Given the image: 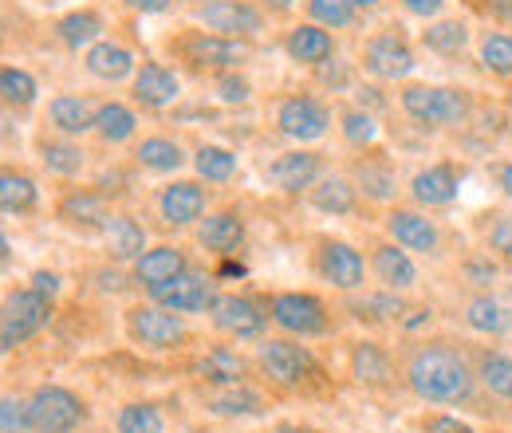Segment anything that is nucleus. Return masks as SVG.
<instances>
[{
  "instance_id": "obj_24",
  "label": "nucleus",
  "mask_w": 512,
  "mask_h": 433,
  "mask_svg": "<svg viewBox=\"0 0 512 433\" xmlns=\"http://www.w3.org/2000/svg\"><path fill=\"white\" fill-rule=\"evenodd\" d=\"M87 71H91L95 79L119 83V79H127L130 71H134V56H130L123 44H95V48L87 52Z\"/></svg>"
},
{
  "instance_id": "obj_42",
  "label": "nucleus",
  "mask_w": 512,
  "mask_h": 433,
  "mask_svg": "<svg viewBox=\"0 0 512 433\" xmlns=\"http://www.w3.org/2000/svg\"><path fill=\"white\" fill-rule=\"evenodd\" d=\"M465 40H469V32H465V24H457V20H442V24H434V28L426 32V44H430L434 52H442V56H457V52L465 48Z\"/></svg>"
},
{
  "instance_id": "obj_27",
  "label": "nucleus",
  "mask_w": 512,
  "mask_h": 433,
  "mask_svg": "<svg viewBox=\"0 0 512 433\" xmlns=\"http://www.w3.org/2000/svg\"><path fill=\"white\" fill-rule=\"evenodd\" d=\"M288 56L296 63H323L331 56V36L323 32L320 24H300L288 36Z\"/></svg>"
},
{
  "instance_id": "obj_46",
  "label": "nucleus",
  "mask_w": 512,
  "mask_h": 433,
  "mask_svg": "<svg viewBox=\"0 0 512 433\" xmlns=\"http://www.w3.org/2000/svg\"><path fill=\"white\" fill-rule=\"evenodd\" d=\"M343 138L351 146H371L379 138V126H375V119L367 111H347L343 115Z\"/></svg>"
},
{
  "instance_id": "obj_8",
  "label": "nucleus",
  "mask_w": 512,
  "mask_h": 433,
  "mask_svg": "<svg viewBox=\"0 0 512 433\" xmlns=\"http://www.w3.org/2000/svg\"><path fill=\"white\" fill-rule=\"evenodd\" d=\"M276 123H280V130H284L288 138H296V142H316V138L327 134L331 115H327L323 103L308 99V95H296V99H288V103L280 107Z\"/></svg>"
},
{
  "instance_id": "obj_48",
  "label": "nucleus",
  "mask_w": 512,
  "mask_h": 433,
  "mask_svg": "<svg viewBox=\"0 0 512 433\" xmlns=\"http://www.w3.org/2000/svg\"><path fill=\"white\" fill-rule=\"evenodd\" d=\"M355 311H359V319H398L402 304L394 296H367L363 304H355Z\"/></svg>"
},
{
  "instance_id": "obj_6",
  "label": "nucleus",
  "mask_w": 512,
  "mask_h": 433,
  "mask_svg": "<svg viewBox=\"0 0 512 433\" xmlns=\"http://www.w3.org/2000/svg\"><path fill=\"white\" fill-rule=\"evenodd\" d=\"M127 331L134 343L150 347V351H166L174 343L186 339V327L174 311H162V308H134L127 311Z\"/></svg>"
},
{
  "instance_id": "obj_34",
  "label": "nucleus",
  "mask_w": 512,
  "mask_h": 433,
  "mask_svg": "<svg viewBox=\"0 0 512 433\" xmlns=\"http://www.w3.org/2000/svg\"><path fill=\"white\" fill-rule=\"evenodd\" d=\"M32 205H36V186L24 174L4 170L0 174V209L4 213H28Z\"/></svg>"
},
{
  "instance_id": "obj_17",
  "label": "nucleus",
  "mask_w": 512,
  "mask_h": 433,
  "mask_svg": "<svg viewBox=\"0 0 512 433\" xmlns=\"http://www.w3.org/2000/svg\"><path fill=\"white\" fill-rule=\"evenodd\" d=\"M182 272H186V256H182V248H170V245L146 248L138 256V264H134V276L146 284V292L158 288V284H170Z\"/></svg>"
},
{
  "instance_id": "obj_26",
  "label": "nucleus",
  "mask_w": 512,
  "mask_h": 433,
  "mask_svg": "<svg viewBox=\"0 0 512 433\" xmlns=\"http://www.w3.org/2000/svg\"><path fill=\"white\" fill-rule=\"evenodd\" d=\"M95 119H99V111H95L87 99H79V95H60V99H52V123L60 126L64 134L95 130Z\"/></svg>"
},
{
  "instance_id": "obj_19",
  "label": "nucleus",
  "mask_w": 512,
  "mask_h": 433,
  "mask_svg": "<svg viewBox=\"0 0 512 433\" xmlns=\"http://www.w3.org/2000/svg\"><path fill=\"white\" fill-rule=\"evenodd\" d=\"M386 229H390V237H394L398 245L414 248V252H434V248H438V229H434L426 217L410 213V209H394V213L386 217Z\"/></svg>"
},
{
  "instance_id": "obj_57",
  "label": "nucleus",
  "mask_w": 512,
  "mask_h": 433,
  "mask_svg": "<svg viewBox=\"0 0 512 433\" xmlns=\"http://www.w3.org/2000/svg\"><path fill=\"white\" fill-rule=\"evenodd\" d=\"M501 189L512 197V166H505V170H501Z\"/></svg>"
},
{
  "instance_id": "obj_30",
  "label": "nucleus",
  "mask_w": 512,
  "mask_h": 433,
  "mask_svg": "<svg viewBox=\"0 0 512 433\" xmlns=\"http://www.w3.org/2000/svg\"><path fill=\"white\" fill-rule=\"evenodd\" d=\"M312 205L320 213H331V217H343L355 209V189L347 178H323L320 186L312 189Z\"/></svg>"
},
{
  "instance_id": "obj_45",
  "label": "nucleus",
  "mask_w": 512,
  "mask_h": 433,
  "mask_svg": "<svg viewBox=\"0 0 512 433\" xmlns=\"http://www.w3.org/2000/svg\"><path fill=\"white\" fill-rule=\"evenodd\" d=\"M481 60L489 71H497V75H509L512 79V36H489L485 44H481Z\"/></svg>"
},
{
  "instance_id": "obj_60",
  "label": "nucleus",
  "mask_w": 512,
  "mask_h": 433,
  "mask_svg": "<svg viewBox=\"0 0 512 433\" xmlns=\"http://www.w3.org/2000/svg\"><path fill=\"white\" fill-rule=\"evenodd\" d=\"M347 4H351V8H375L379 0H347Z\"/></svg>"
},
{
  "instance_id": "obj_55",
  "label": "nucleus",
  "mask_w": 512,
  "mask_h": 433,
  "mask_svg": "<svg viewBox=\"0 0 512 433\" xmlns=\"http://www.w3.org/2000/svg\"><path fill=\"white\" fill-rule=\"evenodd\" d=\"M99 288H103V292H123L127 284H123L119 272H99Z\"/></svg>"
},
{
  "instance_id": "obj_4",
  "label": "nucleus",
  "mask_w": 512,
  "mask_h": 433,
  "mask_svg": "<svg viewBox=\"0 0 512 433\" xmlns=\"http://www.w3.org/2000/svg\"><path fill=\"white\" fill-rule=\"evenodd\" d=\"M28 414L36 433H71L83 422V402L64 386H40L28 402Z\"/></svg>"
},
{
  "instance_id": "obj_33",
  "label": "nucleus",
  "mask_w": 512,
  "mask_h": 433,
  "mask_svg": "<svg viewBox=\"0 0 512 433\" xmlns=\"http://www.w3.org/2000/svg\"><path fill=\"white\" fill-rule=\"evenodd\" d=\"M56 32H60V40H64L67 48H87L103 32V20L95 12H71V16H64L56 24Z\"/></svg>"
},
{
  "instance_id": "obj_16",
  "label": "nucleus",
  "mask_w": 512,
  "mask_h": 433,
  "mask_svg": "<svg viewBox=\"0 0 512 433\" xmlns=\"http://www.w3.org/2000/svg\"><path fill=\"white\" fill-rule=\"evenodd\" d=\"M182 83L166 63H142V71L134 75V99L146 107H170L178 99Z\"/></svg>"
},
{
  "instance_id": "obj_41",
  "label": "nucleus",
  "mask_w": 512,
  "mask_h": 433,
  "mask_svg": "<svg viewBox=\"0 0 512 433\" xmlns=\"http://www.w3.org/2000/svg\"><path fill=\"white\" fill-rule=\"evenodd\" d=\"M40 154H44V166L56 170V174H79L83 170V150L71 146V142H44Z\"/></svg>"
},
{
  "instance_id": "obj_36",
  "label": "nucleus",
  "mask_w": 512,
  "mask_h": 433,
  "mask_svg": "<svg viewBox=\"0 0 512 433\" xmlns=\"http://www.w3.org/2000/svg\"><path fill=\"white\" fill-rule=\"evenodd\" d=\"M134 111L123 107V103H107V107H99V119H95V130L107 138V142H127L130 134H134Z\"/></svg>"
},
{
  "instance_id": "obj_10",
  "label": "nucleus",
  "mask_w": 512,
  "mask_h": 433,
  "mask_svg": "<svg viewBox=\"0 0 512 433\" xmlns=\"http://www.w3.org/2000/svg\"><path fill=\"white\" fill-rule=\"evenodd\" d=\"M178 52L193 63V67H237L245 60V44L229 40V36H205V32H193L178 44Z\"/></svg>"
},
{
  "instance_id": "obj_15",
  "label": "nucleus",
  "mask_w": 512,
  "mask_h": 433,
  "mask_svg": "<svg viewBox=\"0 0 512 433\" xmlns=\"http://www.w3.org/2000/svg\"><path fill=\"white\" fill-rule=\"evenodd\" d=\"M268 178L272 186H280L284 193H300L320 178V158L308 154V150H292V154H280L272 166H268Z\"/></svg>"
},
{
  "instance_id": "obj_38",
  "label": "nucleus",
  "mask_w": 512,
  "mask_h": 433,
  "mask_svg": "<svg viewBox=\"0 0 512 433\" xmlns=\"http://www.w3.org/2000/svg\"><path fill=\"white\" fill-rule=\"evenodd\" d=\"M465 319H469L473 331H485V335H501V331L509 327L505 308H501L497 300H489V296H477V300L465 308Z\"/></svg>"
},
{
  "instance_id": "obj_7",
  "label": "nucleus",
  "mask_w": 512,
  "mask_h": 433,
  "mask_svg": "<svg viewBox=\"0 0 512 433\" xmlns=\"http://www.w3.org/2000/svg\"><path fill=\"white\" fill-rule=\"evenodd\" d=\"M272 319L292 335H323L327 331V308L308 292H284L272 300Z\"/></svg>"
},
{
  "instance_id": "obj_56",
  "label": "nucleus",
  "mask_w": 512,
  "mask_h": 433,
  "mask_svg": "<svg viewBox=\"0 0 512 433\" xmlns=\"http://www.w3.org/2000/svg\"><path fill=\"white\" fill-rule=\"evenodd\" d=\"M221 276H245V264H233V260H225V264H221Z\"/></svg>"
},
{
  "instance_id": "obj_28",
  "label": "nucleus",
  "mask_w": 512,
  "mask_h": 433,
  "mask_svg": "<svg viewBox=\"0 0 512 433\" xmlns=\"http://www.w3.org/2000/svg\"><path fill=\"white\" fill-rule=\"evenodd\" d=\"M209 410L221 418H253L260 414V394L249 386H221L217 394H209Z\"/></svg>"
},
{
  "instance_id": "obj_52",
  "label": "nucleus",
  "mask_w": 512,
  "mask_h": 433,
  "mask_svg": "<svg viewBox=\"0 0 512 433\" xmlns=\"http://www.w3.org/2000/svg\"><path fill=\"white\" fill-rule=\"evenodd\" d=\"M32 288H36L40 296L56 300V296H60V276H56V272H36V276H32Z\"/></svg>"
},
{
  "instance_id": "obj_13",
  "label": "nucleus",
  "mask_w": 512,
  "mask_h": 433,
  "mask_svg": "<svg viewBox=\"0 0 512 433\" xmlns=\"http://www.w3.org/2000/svg\"><path fill=\"white\" fill-rule=\"evenodd\" d=\"M320 272L335 284V288H343V292H355V288H363V256L355 252L351 245H343V241H327L320 248Z\"/></svg>"
},
{
  "instance_id": "obj_51",
  "label": "nucleus",
  "mask_w": 512,
  "mask_h": 433,
  "mask_svg": "<svg viewBox=\"0 0 512 433\" xmlns=\"http://www.w3.org/2000/svg\"><path fill=\"white\" fill-rule=\"evenodd\" d=\"M426 433H477V430L465 426V422H457V418H449V414H434L426 422Z\"/></svg>"
},
{
  "instance_id": "obj_44",
  "label": "nucleus",
  "mask_w": 512,
  "mask_h": 433,
  "mask_svg": "<svg viewBox=\"0 0 512 433\" xmlns=\"http://www.w3.org/2000/svg\"><path fill=\"white\" fill-rule=\"evenodd\" d=\"M308 12L316 24H327V28H347L355 20V8L347 0H308Z\"/></svg>"
},
{
  "instance_id": "obj_18",
  "label": "nucleus",
  "mask_w": 512,
  "mask_h": 433,
  "mask_svg": "<svg viewBox=\"0 0 512 433\" xmlns=\"http://www.w3.org/2000/svg\"><path fill=\"white\" fill-rule=\"evenodd\" d=\"M158 209H162L166 225H193L205 213V189H197L193 182H174L162 189Z\"/></svg>"
},
{
  "instance_id": "obj_2",
  "label": "nucleus",
  "mask_w": 512,
  "mask_h": 433,
  "mask_svg": "<svg viewBox=\"0 0 512 433\" xmlns=\"http://www.w3.org/2000/svg\"><path fill=\"white\" fill-rule=\"evenodd\" d=\"M402 111L422 126H453L465 119L469 103H465V91H453V87H406L402 91Z\"/></svg>"
},
{
  "instance_id": "obj_11",
  "label": "nucleus",
  "mask_w": 512,
  "mask_h": 433,
  "mask_svg": "<svg viewBox=\"0 0 512 433\" xmlns=\"http://www.w3.org/2000/svg\"><path fill=\"white\" fill-rule=\"evenodd\" d=\"M150 296L166 311H205V308H213V300H217V296L209 292L205 276H193V272H182V276H174L170 284L150 288Z\"/></svg>"
},
{
  "instance_id": "obj_37",
  "label": "nucleus",
  "mask_w": 512,
  "mask_h": 433,
  "mask_svg": "<svg viewBox=\"0 0 512 433\" xmlns=\"http://www.w3.org/2000/svg\"><path fill=\"white\" fill-rule=\"evenodd\" d=\"M193 166H197V174L205 182H229L237 174V158L229 150H221V146H201L197 158H193Z\"/></svg>"
},
{
  "instance_id": "obj_53",
  "label": "nucleus",
  "mask_w": 512,
  "mask_h": 433,
  "mask_svg": "<svg viewBox=\"0 0 512 433\" xmlns=\"http://www.w3.org/2000/svg\"><path fill=\"white\" fill-rule=\"evenodd\" d=\"M402 4H406L414 16H434V12H442L446 0H402Z\"/></svg>"
},
{
  "instance_id": "obj_12",
  "label": "nucleus",
  "mask_w": 512,
  "mask_h": 433,
  "mask_svg": "<svg viewBox=\"0 0 512 433\" xmlns=\"http://www.w3.org/2000/svg\"><path fill=\"white\" fill-rule=\"evenodd\" d=\"M197 16L213 28V32H237V36H253L260 32V12L245 0H209L197 8Z\"/></svg>"
},
{
  "instance_id": "obj_9",
  "label": "nucleus",
  "mask_w": 512,
  "mask_h": 433,
  "mask_svg": "<svg viewBox=\"0 0 512 433\" xmlns=\"http://www.w3.org/2000/svg\"><path fill=\"white\" fill-rule=\"evenodd\" d=\"M209 311H213V327L225 335H237V339H253L268 323V315L245 296H217Z\"/></svg>"
},
{
  "instance_id": "obj_39",
  "label": "nucleus",
  "mask_w": 512,
  "mask_h": 433,
  "mask_svg": "<svg viewBox=\"0 0 512 433\" xmlns=\"http://www.w3.org/2000/svg\"><path fill=\"white\" fill-rule=\"evenodd\" d=\"M0 95L8 107H28L36 99V79L8 63V67H0Z\"/></svg>"
},
{
  "instance_id": "obj_32",
  "label": "nucleus",
  "mask_w": 512,
  "mask_h": 433,
  "mask_svg": "<svg viewBox=\"0 0 512 433\" xmlns=\"http://www.w3.org/2000/svg\"><path fill=\"white\" fill-rule=\"evenodd\" d=\"M146 170H158V174H170V170H178L182 162H186V154H182V146L178 142H170V138H146L142 146H138V154H134Z\"/></svg>"
},
{
  "instance_id": "obj_1",
  "label": "nucleus",
  "mask_w": 512,
  "mask_h": 433,
  "mask_svg": "<svg viewBox=\"0 0 512 433\" xmlns=\"http://www.w3.org/2000/svg\"><path fill=\"white\" fill-rule=\"evenodd\" d=\"M410 390L426 402H465L473 390V374L465 367L461 355H453L449 347H426L410 359L406 367Z\"/></svg>"
},
{
  "instance_id": "obj_22",
  "label": "nucleus",
  "mask_w": 512,
  "mask_h": 433,
  "mask_svg": "<svg viewBox=\"0 0 512 433\" xmlns=\"http://www.w3.org/2000/svg\"><path fill=\"white\" fill-rule=\"evenodd\" d=\"M103 233H107V248H111L115 260H138L146 252V233L130 217H107Z\"/></svg>"
},
{
  "instance_id": "obj_31",
  "label": "nucleus",
  "mask_w": 512,
  "mask_h": 433,
  "mask_svg": "<svg viewBox=\"0 0 512 433\" xmlns=\"http://www.w3.org/2000/svg\"><path fill=\"white\" fill-rule=\"evenodd\" d=\"M351 371H355L359 382H367V386H383L386 378H390V359H386L383 347L359 343V347L351 351Z\"/></svg>"
},
{
  "instance_id": "obj_3",
  "label": "nucleus",
  "mask_w": 512,
  "mask_h": 433,
  "mask_svg": "<svg viewBox=\"0 0 512 433\" xmlns=\"http://www.w3.org/2000/svg\"><path fill=\"white\" fill-rule=\"evenodd\" d=\"M52 315V300L40 296L36 288H24V292H12L4 300V319H0V347L12 351L16 343L32 339Z\"/></svg>"
},
{
  "instance_id": "obj_14",
  "label": "nucleus",
  "mask_w": 512,
  "mask_h": 433,
  "mask_svg": "<svg viewBox=\"0 0 512 433\" xmlns=\"http://www.w3.org/2000/svg\"><path fill=\"white\" fill-rule=\"evenodd\" d=\"M363 67L379 79H402L414 71V52L398 40V36H375L367 44V56H363Z\"/></svg>"
},
{
  "instance_id": "obj_23",
  "label": "nucleus",
  "mask_w": 512,
  "mask_h": 433,
  "mask_svg": "<svg viewBox=\"0 0 512 433\" xmlns=\"http://www.w3.org/2000/svg\"><path fill=\"white\" fill-rule=\"evenodd\" d=\"M414 197L422 201V205H449L453 197H457V174H453V166H430V170H422L418 178H414Z\"/></svg>"
},
{
  "instance_id": "obj_20",
  "label": "nucleus",
  "mask_w": 512,
  "mask_h": 433,
  "mask_svg": "<svg viewBox=\"0 0 512 433\" xmlns=\"http://www.w3.org/2000/svg\"><path fill=\"white\" fill-rule=\"evenodd\" d=\"M197 241L205 248H213V252H233L245 241V221L237 213H213V217L201 221Z\"/></svg>"
},
{
  "instance_id": "obj_29",
  "label": "nucleus",
  "mask_w": 512,
  "mask_h": 433,
  "mask_svg": "<svg viewBox=\"0 0 512 433\" xmlns=\"http://www.w3.org/2000/svg\"><path fill=\"white\" fill-rule=\"evenodd\" d=\"M375 272H379V280H383L386 288H410V284L418 280L414 260H410L406 252H398L394 245H386L375 252Z\"/></svg>"
},
{
  "instance_id": "obj_49",
  "label": "nucleus",
  "mask_w": 512,
  "mask_h": 433,
  "mask_svg": "<svg viewBox=\"0 0 512 433\" xmlns=\"http://www.w3.org/2000/svg\"><path fill=\"white\" fill-rule=\"evenodd\" d=\"M217 91H221V103H245L249 99V83L241 75H221Z\"/></svg>"
},
{
  "instance_id": "obj_5",
  "label": "nucleus",
  "mask_w": 512,
  "mask_h": 433,
  "mask_svg": "<svg viewBox=\"0 0 512 433\" xmlns=\"http://www.w3.org/2000/svg\"><path fill=\"white\" fill-rule=\"evenodd\" d=\"M260 363H264V371L272 374L280 386H304V382H312L320 374L312 351L308 347H296L288 339H268L260 347Z\"/></svg>"
},
{
  "instance_id": "obj_59",
  "label": "nucleus",
  "mask_w": 512,
  "mask_h": 433,
  "mask_svg": "<svg viewBox=\"0 0 512 433\" xmlns=\"http://www.w3.org/2000/svg\"><path fill=\"white\" fill-rule=\"evenodd\" d=\"M268 4H272L276 12H288V8H292V0H268Z\"/></svg>"
},
{
  "instance_id": "obj_54",
  "label": "nucleus",
  "mask_w": 512,
  "mask_h": 433,
  "mask_svg": "<svg viewBox=\"0 0 512 433\" xmlns=\"http://www.w3.org/2000/svg\"><path fill=\"white\" fill-rule=\"evenodd\" d=\"M127 8H134V12H166L170 0H127Z\"/></svg>"
},
{
  "instance_id": "obj_50",
  "label": "nucleus",
  "mask_w": 512,
  "mask_h": 433,
  "mask_svg": "<svg viewBox=\"0 0 512 433\" xmlns=\"http://www.w3.org/2000/svg\"><path fill=\"white\" fill-rule=\"evenodd\" d=\"M489 241H493V248H497L501 256H512V217H501V221L493 225Z\"/></svg>"
},
{
  "instance_id": "obj_47",
  "label": "nucleus",
  "mask_w": 512,
  "mask_h": 433,
  "mask_svg": "<svg viewBox=\"0 0 512 433\" xmlns=\"http://www.w3.org/2000/svg\"><path fill=\"white\" fill-rule=\"evenodd\" d=\"M0 430H4V433L32 430V414H28V402L4 398V402H0Z\"/></svg>"
},
{
  "instance_id": "obj_58",
  "label": "nucleus",
  "mask_w": 512,
  "mask_h": 433,
  "mask_svg": "<svg viewBox=\"0 0 512 433\" xmlns=\"http://www.w3.org/2000/svg\"><path fill=\"white\" fill-rule=\"evenodd\" d=\"M272 433H316V430H308V426H276Z\"/></svg>"
},
{
  "instance_id": "obj_40",
  "label": "nucleus",
  "mask_w": 512,
  "mask_h": 433,
  "mask_svg": "<svg viewBox=\"0 0 512 433\" xmlns=\"http://www.w3.org/2000/svg\"><path fill=\"white\" fill-rule=\"evenodd\" d=\"M481 382H485L497 398H512V359L509 355H501V351L485 355V359H481Z\"/></svg>"
},
{
  "instance_id": "obj_43",
  "label": "nucleus",
  "mask_w": 512,
  "mask_h": 433,
  "mask_svg": "<svg viewBox=\"0 0 512 433\" xmlns=\"http://www.w3.org/2000/svg\"><path fill=\"white\" fill-rule=\"evenodd\" d=\"M359 186H363L367 197L386 201V197L394 193V174L386 170L383 162H363V166H359Z\"/></svg>"
},
{
  "instance_id": "obj_21",
  "label": "nucleus",
  "mask_w": 512,
  "mask_h": 433,
  "mask_svg": "<svg viewBox=\"0 0 512 433\" xmlns=\"http://www.w3.org/2000/svg\"><path fill=\"white\" fill-rule=\"evenodd\" d=\"M193 371L201 374L205 382H213V386H241L245 363H241V355H233L229 347H213V351H205V355L197 359Z\"/></svg>"
},
{
  "instance_id": "obj_35",
  "label": "nucleus",
  "mask_w": 512,
  "mask_h": 433,
  "mask_svg": "<svg viewBox=\"0 0 512 433\" xmlns=\"http://www.w3.org/2000/svg\"><path fill=\"white\" fill-rule=\"evenodd\" d=\"M119 433H162L166 422H162V410L150 406V402H130L119 410Z\"/></svg>"
},
{
  "instance_id": "obj_25",
  "label": "nucleus",
  "mask_w": 512,
  "mask_h": 433,
  "mask_svg": "<svg viewBox=\"0 0 512 433\" xmlns=\"http://www.w3.org/2000/svg\"><path fill=\"white\" fill-rule=\"evenodd\" d=\"M60 217L71 221V225H83V229H91V225H107V205H103L99 193H91V189H75V193H67L64 201H60Z\"/></svg>"
}]
</instances>
